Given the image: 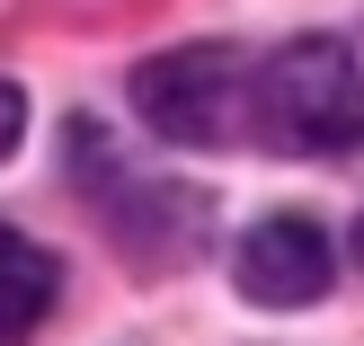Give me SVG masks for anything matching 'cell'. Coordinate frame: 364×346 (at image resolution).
Instances as JSON below:
<instances>
[{
  "instance_id": "4",
  "label": "cell",
  "mask_w": 364,
  "mask_h": 346,
  "mask_svg": "<svg viewBox=\"0 0 364 346\" xmlns=\"http://www.w3.org/2000/svg\"><path fill=\"white\" fill-rule=\"evenodd\" d=\"M53 302H63V266H53V249L0 222V346H27L53 320Z\"/></svg>"
},
{
  "instance_id": "3",
  "label": "cell",
  "mask_w": 364,
  "mask_h": 346,
  "mask_svg": "<svg viewBox=\"0 0 364 346\" xmlns=\"http://www.w3.org/2000/svg\"><path fill=\"white\" fill-rule=\"evenodd\" d=\"M329 276H338V249H329V231H320L311 213H267V222H249L240 249H231V284H240L249 302H267V311L320 302Z\"/></svg>"
},
{
  "instance_id": "2",
  "label": "cell",
  "mask_w": 364,
  "mask_h": 346,
  "mask_svg": "<svg viewBox=\"0 0 364 346\" xmlns=\"http://www.w3.org/2000/svg\"><path fill=\"white\" fill-rule=\"evenodd\" d=\"M134 116L151 124L160 142H178V151H213V142H231V124L249 116L240 53H231V45L151 53V63L134 71Z\"/></svg>"
},
{
  "instance_id": "1",
  "label": "cell",
  "mask_w": 364,
  "mask_h": 346,
  "mask_svg": "<svg viewBox=\"0 0 364 346\" xmlns=\"http://www.w3.org/2000/svg\"><path fill=\"white\" fill-rule=\"evenodd\" d=\"M249 124L267 151H294V160L364 151V63L338 36H294L249 80Z\"/></svg>"
},
{
  "instance_id": "5",
  "label": "cell",
  "mask_w": 364,
  "mask_h": 346,
  "mask_svg": "<svg viewBox=\"0 0 364 346\" xmlns=\"http://www.w3.org/2000/svg\"><path fill=\"white\" fill-rule=\"evenodd\" d=\"M18 134H27V98H18V80H0V160L18 151Z\"/></svg>"
}]
</instances>
